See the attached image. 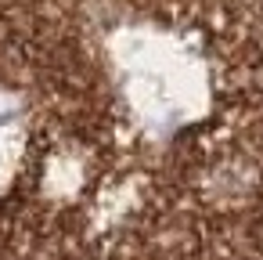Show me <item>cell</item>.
I'll list each match as a JSON object with an SVG mask.
<instances>
[{
  "instance_id": "obj_1",
  "label": "cell",
  "mask_w": 263,
  "mask_h": 260,
  "mask_svg": "<svg viewBox=\"0 0 263 260\" xmlns=\"http://www.w3.org/2000/svg\"><path fill=\"white\" fill-rule=\"evenodd\" d=\"M116 94L134 127L166 145L213 109L209 65L177 33L152 22H126L105 37Z\"/></svg>"
},
{
  "instance_id": "obj_2",
  "label": "cell",
  "mask_w": 263,
  "mask_h": 260,
  "mask_svg": "<svg viewBox=\"0 0 263 260\" xmlns=\"http://www.w3.org/2000/svg\"><path fill=\"white\" fill-rule=\"evenodd\" d=\"M29 145V105L18 91L0 87V195H4L26 159Z\"/></svg>"
}]
</instances>
